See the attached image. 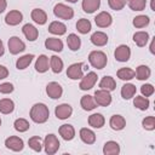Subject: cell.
<instances>
[{
  "label": "cell",
  "mask_w": 155,
  "mask_h": 155,
  "mask_svg": "<svg viewBox=\"0 0 155 155\" xmlns=\"http://www.w3.org/2000/svg\"><path fill=\"white\" fill-rule=\"evenodd\" d=\"M29 116L30 119L36 122V124H44L48 120V116H50V110L47 108L46 104L44 103H35L31 109H30V113H29Z\"/></svg>",
  "instance_id": "obj_1"
},
{
  "label": "cell",
  "mask_w": 155,
  "mask_h": 155,
  "mask_svg": "<svg viewBox=\"0 0 155 155\" xmlns=\"http://www.w3.org/2000/svg\"><path fill=\"white\" fill-rule=\"evenodd\" d=\"M90 64L96 69H103L108 63V57L103 51H92L88 54Z\"/></svg>",
  "instance_id": "obj_2"
},
{
  "label": "cell",
  "mask_w": 155,
  "mask_h": 155,
  "mask_svg": "<svg viewBox=\"0 0 155 155\" xmlns=\"http://www.w3.org/2000/svg\"><path fill=\"white\" fill-rule=\"evenodd\" d=\"M59 145H61V144H59V140H58L57 136L53 134V133L47 134V136L45 137V139H44L45 153L48 154V155L56 154V153L58 151V149H59Z\"/></svg>",
  "instance_id": "obj_3"
},
{
  "label": "cell",
  "mask_w": 155,
  "mask_h": 155,
  "mask_svg": "<svg viewBox=\"0 0 155 155\" xmlns=\"http://www.w3.org/2000/svg\"><path fill=\"white\" fill-rule=\"evenodd\" d=\"M53 13L56 17L61 19H65V21H69L74 17V10L64 4H57L53 7Z\"/></svg>",
  "instance_id": "obj_4"
},
{
  "label": "cell",
  "mask_w": 155,
  "mask_h": 155,
  "mask_svg": "<svg viewBox=\"0 0 155 155\" xmlns=\"http://www.w3.org/2000/svg\"><path fill=\"white\" fill-rule=\"evenodd\" d=\"M97 105H101V107H108L110 103H111V94L109 91L107 90H97L94 92V96H93Z\"/></svg>",
  "instance_id": "obj_5"
},
{
  "label": "cell",
  "mask_w": 155,
  "mask_h": 155,
  "mask_svg": "<svg viewBox=\"0 0 155 155\" xmlns=\"http://www.w3.org/2000/svg\"><path fill=\"white\" fill-rule=\"evenodd\" d=\"M8 51L12 54H18L19 52H23L25 50V44L18 38V36H11L7 42Z\"/></svg>",
  "instance_id": "obj_6"
},
{
  "label": "cell",
  "mask_w": 155,
  "mask_h": 155,
  "mask_svg": "<svg viewBox=\"0 0 155 155\" xmlns=\"http://www.w3.org/2000/svg\"><path fill=\"white\" fill-rule=\"evenodd\" d=\"M97 78L98 76H97V74L94 71H90L86 75H84L81 78V81H80V85H79L80 90H82V91L91 90L94 86V84L97 82Z\"/></svg>",
  "instance_id": "obj_7"
},
{
  "label": "cell",
  "mask_w": 155,
  "mask_h": 155,
  "mask_svg": "<svg viewBox=\"0 0 155 155\" xmlns=\"http://www.w3.org/2000/svg\"><path fill=\"white\" fill-rule=\"evenodd\" d=\"M84 64L82 63H73L67 69V76L71 80H79L84 76Z\"/></svg>",
  "instance_id": "obj_8"
},
{
  "label": "cell",
  "mask_w": 155,
  "mask_h": 155,
  "mask_svg": "<svg viewBox=\"0 0 155 155\" xmlns=\"http://www.w3.org/2000/svg\"><path fill=\"white\" fill-rule=\"evenodd\" d=\"M5 147L12 151H21L24 148V143L22 138L17 136H11L5 139Z\"/></svg>",
  "instance_id": "obj_9"
},
{
  "label": "cell",
  "mask_w": 155,
  "mask_h": 155,
  "mask_svg": "<svg viewBox=\"0 0 155 155\" xmlns=\"http://www.w3.org/2000/svg\"><path fill=\"white\" fill-rule=\"evenodd\" d=\"M46 93H47V96H48L50 98H52V99H58V98H61L62 94H63V88H62V86H61L58 82L51 81V82H48L47 86H46Z\"/></svg>",
  "instance_id": "obj_10"
},
{
  "label": "cell",
  "mask_w": 155,
  "mask_h": 155,
  "mask_svg": "<svg viewBox=\"0 0 155 155\" xmlns=\"http://www.w3.org/2000/svg\"><path fill=\"white\" fill-rule=\"evenodd\" d=\"M94 23L99 28H107L113 23V17H111V15L109 12L102 11L94 17Z\"/></svg>",
  "instance_id": "obj_11"
},
{
  "label": "cell",
  "mask_w": 155,
  "mask_h": 155,
  "mask_svg": "<svg viewBox=\"0 0 155 155\" xmlns=\"http://www.w3.org/2000/svg\"><path fill=\"white\" fill-rule=\"evenodd\" d=\"M114 56H115V59L117 62H127L131 57V50L127 45H119L116 48H115V52H114Z\"/></svg>",
  "instance_id": "obj_12"
},
{
  "label": "cell",
  "mask_w": 155,
  "mask_h": 155,
  "mask_svg": "<svg viewBox=\"0 0 155 155\" xmlns=\"http://www.w3.org/2000/svg\"><path fill=\"white\" fill-rule=\"evenodd\" d=\"M54 114H56L57 119H59V120H65V119H68V117L71 116V114H73V108H71L70 104L63 103V104H59V105L56 107Z\"/></svg>",
  "instance_id": "obj_13"
},
{
  "label": "cell",
  "mask_w": 155,
  "mask_h": 155,
  "mask_svg": "<svg viewBox=\"0 0 155 155\" xmlns=\"http://www.w3.org/2000/svg\"><path fill=\"white\" fill-rule=\"evenodd\" d=\"M23 21V15L18 10H12L5 16V23L8 25H17Z\"/></svg>",
  "instance_id": "obj_14"
},
{
  "label": "cell",
  "mask_w": 155,
  "mask_h": 155,
  "mask_svg": "<svg viewBox=\"0 0 155 155\" xmlns=\"http://www.w3.org/2000/svg\"><path fill=\"white\" fill-rule=\"evenodd\" d=\"M22 31H23V34H24V36L27 38L28 41H35L39 36V30L30 23L24 24L23 28H22Z\"/></svg>",
  "instance_id": "obj_15"
},
{
  "label": "cell",
  "mask_w": 155,
  "mask_h": 155,
  "mask_svg": "<svg viewBox=\"0 0 155 155\" xmlns=\"http://www.w3.org/2000/svg\"><path fill=\"white\" fill-rule=\"evenodd\" d=\"M79 136L85 144H93L96 142V133L87 127H82L79 132Z\"/></svg>",
  "instance_id": "obj_16"
},
{
  "label": "cell",
  "mask_w": 155,
  "mask_h": 155,
  "mask_svg": "<svg viewBox=\"0 0 155 155\" xmlns=\"http://www.w3.org/2000/svg\"><path fill=\"white\" fill-rule=\"evenodd\" d=\"M58 132H59V134L62 136V138L64 140H71L75 137V128L71 125H69V124L62 125L58 128Z\"/></svg>",
  "instance_id": "obj_17"
},
{
  "label": "cell",
  "mask_w": 155,
  "mask_h": 155,
  "mask_svg": "<svg viewBox=\"0 0 155 155\" xmlns=\"http://www.w3.org/2000/svg\"><path fill=\"white\" fill-rule=\"evenodd\" d=\"M45 47L54 52H61L63 50V42L61 39L57 38H47L45 40Z\"/></svg>",
  "instance_id": "obj_18"
},
{
  "label": "cell",
  "mask_w": 155,
  "mask_h": 155,
  "mask_svg": "<svg viewBox=\"0 0 155 155\" xmlns=\"http://www.w3.org/2000/svg\"><path fill=\"white\" fill-rule=\"evenodd\" d=\"M109 125L114 131H121L126 126V120L122 115H113L109 120Z\"/></svg>",
  "instance_id": "obj_19"
},
{
  "label": "cell",
  "mask_w": 155,
  "mask_h": 155,
  "mask_svg": "<svg viewBox=\"0 0 155 155\" xmlns=\"http://www.w3.org/2000/svg\"><path fill=\"white\" fill-rule=\"evenodd\" d=\"M104 124H105V119L99 113H94L88 116V125L93 128H102Z\"/></svg>",
  "instance_id": "obj_20"
},
{
  "label": "cell",
  "mask_w": 155,
  "mask_h": 155,
  "mask_svg": "<svg viewBox=\"0 0 155 155\" xmlns=\"http://www.w3.org/2000/svg\"><path fill=\"white\" fill-rule=\"evenodd\" d=\"M30 17L36 24H40V25H42V24H45L47 22V15L41 8H34L31 11V13H30Z\"/></svg>",
  "instance_id": "obj_21"
},
{
  "label": "cell",
  "mask_w": 155,
  "mask_h": 155,
  "mask_svg": "<svg viewBox=\"0 0 155 155\" xmlns=\"http://www.w3.org/2000/svg\"><path fill=\"white\" fill-rule=\"evenodd\" d=\"M91 42L94 45V46H104L107 45L108 42V35L103 31H94L92 35H91Z\"/></svg>",
  "instance_id": "obj_22"
},
{
  "label": "cell",
  "mask_w": 155,
  "mask_h": 155,
  "mask_svg": "<svg viewBox=\"0 0 155 155\" xmlns=\"http://www.w3.org/2000/svg\"><path fill=\"white\" fill-rule=\"evenodd\" d=\"M120 153V145L115 140H108L105 142L103 147V154L104 155H117Z\"/></svg>",
  "instance_id": "obj_23"
},
{
  "label": "cell",
  "mask_w": 155,
  "mask_h": 155,
  "mask_svg": "<svg viewBox=\"0 0 155 155\" xmlns=\"http://www.w3.org/2000/svg\"><path fill=\"white\" fill-rule=\"evenodd\" d=\"M48 31L51 34H54V35H63L65 34L67 31V27L64 23L62 22H58V21H53L50 23L48 25Z\"/></svg>",
  "instance_id": "obj_24"
},
{
  "label": "cell",
  "mask_w": 155,
  "mask_h": 155,
  "mask_svg": "<svg viewBox=\"0 0 155 155\" xmlns=\"http://www.w3.org/2000/svg\"><path fill=\"white\" fill-rule=\"evenodd\" d=\"M80 105L84 110H93L96 107H97V103L93 98V96H90V94H85L81 97V101H80Z\"/></svg>",
  "instance_id": "obj_25"
},
{
  "label": "cell",
  "mask_w": 155,
  "mask_h": 155,
  "mask_svg": "<svg viewBox=\"0 0 155 155\" xmlns=\"http://www.w3.org/2000/svg\"><path fill=\"white\" fill-rule=\"evenodd\" d=\"M82 10L86 13H93L101 6V0H82Z\"/></svg>",
  "instance_id": "obj_26"
},
{
  "label": "cell",
  "mask_w": 155,
  "mask_h": 155,
  "mask_svg": "<svg viewBox=\"0 0 155 155\" xmlns=\"http://www.w3.org/2000/svg\"><path fill=\"white\" fill-rule=\"evenodd\" d=\"M48 57L45 54H40L35 62V70L38 73H45L48 70Z\"/></svg>",
  "instance_id": "obj_27"
},
{
  "label": "cell",
  "mask_w": 155,
  "mask_h": 155,
  "mask_svg": "<svg viewBox=\"0 0 155 155\" xmlns=\"http://www.w3.org/2000/svg\"><path fill=\"white\" fill-rule=\"evenodd\" d=\"M133 41L138 47H144L149 41V34L147 31H136L133 34Z\"/></svg>",
  "instance_id": "obj_28"
},
{
  "label": "cell",
  "mask_w": 155,
  "mask_h": 155,
  "mask_svg": "<svg viewBox=\"0 0 155 155\" xmlns=\"http://www.w3.org/2000/svg\"><path fill=\"white\" fill-rule=\"evenodd\" d=\"M50 68L51 70L54 73V74H58L63 70L64 68V64H63V61L58 57V56H52L50 57Z\"/></svg>",
  "instance_id": "obj_29"
},
{
  "label": "cell",
  "mask_w": 155,
  "mask_h": 155,
  "mask_svg": "<svg viewBox=\"0 0 155 155\" xmlns=\"http://www.w3.org/2000/svg\"><path fill=\"white\" fill-rule=\"evenodd\" d=\"M99 87L102 90H107L110 92L116 88V82H115L114 78H111V76H103L99 82Z\"/></svg>",
  "instance_id": "obj_30"
},
{
  "label": "cell",
  "mask_w": 155,
  "mask_h": 155,
  "mask_svg": "<svg viewBox=\"0 0 155 155\" xmlns=\"http://www.w3.org/2000/svg\"><path fill=\"white\" fill-rule=\"evenodd\" d=\"M15 109V103L10 98L0 99V113L1 114H11Z\"/></svg>",
  "instance_id": "obj_31"
},
{
  "label": "cell",
  "mask_w": 155,
  "mask_h": 155,
  "mask_svg": "<svg viewBox=\"0 0 155 155\" xmlns=\"http://www.w3.org/2000/svg\"><path fill=\"white\" fill-rule=\"evenodd\" d=\"M33 58H34V54H31V53H28V54H24V56L19 57V58L17 59V62H16V68H17L18 70L25 69V68L29 67V64L31 63Z\"/></svg>",
  "instance_id": "obj_32"
},
{
  "label": "cell",
  "mask_w": 155,
  "mask_h": 155,
  "mask_svg": "<svg viewBox=\"0 0 155 155\" xmlns=\"http://www.w3.org/2000/svg\"><path fill=\"white\" fill-rule=\"evenodd\" d=\"M134 73H136V74H134V76H136L138 80H147V79H149V78H150L151 70H150V68H149L148 65L142 64V65L137 67V69H136V71H134Z\"/></svg>",
  "instance_id": "obj_33"
},
{
  "label": "cell",
  "mask_w": 155,
  "mask_h": 155,
  "mask_svg": "<svg viewBox=\"0 0 155 155\" xmlns=\"http://www.w3.org/2000/svg\"><path fill=\"white\" fill-rule=\"evenodd\" d=\"M137 92V88L133 84H125L121 87V97L124 99H131Z\"/></svg>",
  "instance_id": "obj_34"
},
{
  "label": "cell",
  "mask_w": 155,
  "mask_h": 155,
  "mask_svg": "<svg viewBox=\"0 0 155 155\" xmlns=\"http://www.w3.org/2000/svg\"><path fill=\"white\" fill-rule=\"evenodd\" d=\"M67 44H68V47L71 51H78L80 48V46H81V40H80V38L76 34L71 33L67 38Z\"/></svg>",
  "instance_id": "obj_35"
},
{
  "label": "cell",
  "mask_w": 155,
  "mask_h": 155,
  "mask_svg": "<svg viewBox=\"0 0 155 155\" xmlns=\"http://www.w3.org/2000/svg\"><path fill=\"white\" fill-rule=\"evenodd\" d=\"M149 104L150 102L148 97H144V96H136L133 99V105L139 110H147L149 108Z\"/></svg>",
  "instance_id": "obj_36"
},
{
  "label": "cell",
  "mask_w": 155,
  "mask_h": 155,
  "mask_svg": "<svg viewBox=\"0 0 155 155\" xmlns=\"http://www.w3.org/2000/svg\"><path fill=\"white\" fill-rule=\"evenodd\" d=\"M134 74H136L134 70L131 69V68H120L117 70V73H116L117 78L120 80H124V81H128V80L133 79L134 78Z\"/></svg>",
  "instance_id": "obj_37"
},
{
  "label": "cell",
  "mask_w": 155,
  "mask_h": 155,
  "mask_svg": "<svg viewBox=\"0 0 155 155\" xmlns=\"http://www.w3.org/2000/svg\"><path fill=\"white\" fill-rule=\"evenodd\" d=\"M76 29L79 33L81 34H87L91 29H92V25H91V22L86 18H81L76 22Z\"/></svg>",
  "instance_id": "obj_38"
},
{
  "label": "cell",
  "mask_w": 155,
  "mask_h": 155,
  "mask_svg": "<svg viewBox=\"0 0 155 155\" xmlns=\"http://www.w3.org/2000/svg\"><path fill=\"white\" fill-rule=\"evenodd\" d=\"M133 25L136 27V28H138V29H140V28H144V27H147L149 23H150V18L148 17V16H145V15H139V16H136L134 18H133Z\"/></svg>",
  "instance_id": "obj_39"
},
{
  "label": "cell",
  "mask_w": 155,
  "mask_h": 155,
  "mask_svg": "<svg viewBox=\"0 0 155 155\" xmlns=\"http://www.w3.org/2000/svg\"><path fill=\"white\" fill-rule=\"evenodd\" d=\"M28 145H29V148L33 149L34 151L40 153L41 149H42V145H44V144H42V139H41L39 136H34V137L29 138V140H28Z\"/></svg>",
  "instance_id": "obj_40"
},
{
  "label": "cell",
  "mask_w": 155,
  "mask_h": 155,
  "mask_svg": "<svg viewBox=\"0 0 155 155\" xmlns=\"http://www.w3.org/2000/svg\"><path fill=\"white\" fill-rule=\"evenodd\" d=\"M13 126H15V130L18 131V132H25V131H28L29 127H30L28 120H25V119H23V117L16 119L15 122H13Z\"/></svg>",
  "instance_id": "obj_41"
},
{
  "label": "cell",
  "mask_w": 155,
  "mask_h": 155,
  "mask_svg": "<svg viewBox=\"0 0 155 155\" xmlns=\"http://www.w3.org/2000/svg\"><path fill=\"white\" fill-rule=\"evenodd\" d=\"M127 5L132 11H143L147 6V0H127Z\"/></svg>",
  "instance_id": "obj_42"
},
{
  "label": "cell",
  "mask_w": 155,
  "mask_h": 155,
  "mask_svg": "<svg viewBox=\"0 0 155 155\" xmlns=\"http://www.w3.org/2000/svg\"><path fill=\"white\" fill-rule=\"evenodd\" d=\"M142 126L147 131H153L155 128V117L154 116H147L142 120Z\"/></svg>",
  "instance_id": "obj_43"
},
{
  "label": "cell",
  "mask_w": 155,
  "mask_h": 155,
  "mask_svg": "<svg viewBox=\"0 0 155 155\" xmlns=\"http://www.w3.org/2000/svg\"><path fill=\"white\" fill-rule=\"evenodd\" d=\"M108 5L111 10L115 11H120L125 7L126 5V0H108Z\"/></svg>",
  "instance_id": "obj_44"
},
{
  "label": "cell",
  "mask_w": 155,
  "mask_h": 155,
  "mask_svg": "<svg viewBox=\"0 0 155 155\" xmlns=\"http://www.w3.org/2000/svg\"><path fill=\"white\" fill-rule=\"evenodd\" d=\"M154 86L151 84H144L142 87H140V92L144 97H150L153 93H154Z\"/></svg>",
  "instance_id": "obj_45"
},
{
  "label": "cell",
  "mask_w": 155,
  "mask_h": 155,
  "mask_svg": "<svg viewBox=\"0 0 155 155\" xmlns=\"http://www.w3.org/2000/svg\"><path fill=\"white\" fill-rule=\"evenodd\" d=\"M15 87L11 82H4V84H0V93L2 94H8L11 92H13Z\"/></svg>",
  "instance_id": "obj_46"
},
{
  "label": "cell",
  "mask_w": 155,
  "mask_h": 155,
  "mask_svg": "<svg viewBox=\"0 0 155 155\" xmlns=\"http://www.w3.org/2000/svg\"><path fill=\"white\" fill-rule=\"evenodd\" d=\"M7 76H8V70H7V68L0 64V80L6 79Z\"/></svg>",
  "instance_id": "obj_47"
},
{
  "label": "cell",
  "mask_w": 155,
  "mask_h": 155,
  "mask_svg": "<svg viewBox=\"0 0 155 155\" xmlns=\"http://www.w3.org/2000/svg\"><path fill=\"white\" fill-rule=\"evenodd\" d=\"M6 6H7L6 0H0V13H2L6 10Z\"/></svg>",
  "instance_id": "obj_48"
},
{
  "label": "cell",
  "mask_w": 155,
  "mask_h": 155,
  "mask_svg": "<svg viewBox=\"0 0 155 155\" xmlns=\"http://www.w3.org/2000/svg\"><path fill=\"white\" fill-rule=\"evenodd\" d=\"M4 52H5V48H4V44H2V41H1V39H0V57L4 54Z\"/></svg>",
  "instance_id": "obj_49"
},
{
  "label": "cell",
  "mask_w": 155,
  "mask_h": 155,
  "mask_svg": "<svg viewBox=\"0 0 155 155\" xmlns=\"http://www.w3.org/2000/svg\"><path fill=\"white\" fill-rule=\"evenodd\" d=\"M154 42H155V40H154V38H153V40H151V44H150V52L154 54L155 53V50H154Z\"/></svg>",
  "instance_id": "obj_50"
},
{
  "label": "cell",
  "mask_w": 155,
  "mask_h": 155,
  "mask_svg": "<svg viewBox=\"0 0 155 155\" xmlns=\"http://www.w3.org/2000/svg\"><path fill=\"white\" fill-rule=\"evenodd\" d=\"M150 7H151V11H155V0H151V2H150Z\"/></svg>",
  "instance_id": "obj_51"
},
{
  "label": "cell",
  "mask_w": 155,
  "mask_h": 155,
  "mask_svg": "<svg viewBox=\"0 0 155 155\" xmlns=\"http://www.w3.org/2000/svg\"><path fill=\"white\" fill-rule=\"evenodd\" d=\"M65 1H68V2H71V4H74V2H76L78 0H65Z\"/></svg>",
  "instance_id": "obj_52"
},
{
  "label": "cell",
  "mask_w": 155,
  "mask_h": 155,
  "mask_svg": "<svg viewBox=\"0 0 155 155\" xmlns=\"http://www.w3.org/2000/svg\"><path fill=\"white\" fill-rule=\"evenodd\" d=\"M0 126H1V119H0Z\"/></svg>",
  "instance_id": "obj_53"
}]
</instances>
